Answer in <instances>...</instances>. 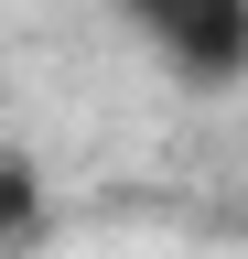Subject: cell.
I'll return each mask as SVG.
<instances>
[{
	"mask_svg": "<svg viewBox=\"0 0 248 259\" xmlns=\"http://www.w3.org/2000/svg\"><path fill=\"white\" fill-rule=\"evenodd\" d=\"M119 22L194 87H237L248 76V0H119Z\"/></svg>",
	"mask_w": 248,
	"mask_h": 259,
	"instance_id": "obj_1",
	"label": "cell"
},
{
	"mask_svg": "<svg viewBox=\"0 0 248 259\" xmlns=\"http://www.w3.org/2000/svg\"><path fill=\"white\" fill-rule=\"evenodd\" d=\"M33 216H43V173H33L22 151H0V238H22Z\"/></svg>",
	"mask_w": 248,
	"mask_h": 259,
	"instance_id": "obj_2",
	"label": "cell"
}]
</instances>
